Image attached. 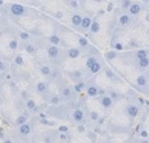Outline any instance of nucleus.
Wrapping results in <instances>:
<instances>
[{"label": "nucleus", "mask_w": 149, "mask_h": 143, "mask_svg": "<svg viewBox=\"0 0 149 143\" xmlns=\"http://www.w3.org/2000/svg\"><path fill=\"white\" fill-rule=\"evenodd\" d=\"M9 12L16 17H24V16H27L29 8L24 7L22 4H18V3H12L9 5Z\"/></svg>", "instance_id": "1"}, {"label": "nucleus", "mask_w": 149, "mask_h": 143, "mask_svg": "<svg viewBox=\"0 0 149 143\" xmlns=\"http://www.w3.org/2000/svg\"><path fill=\"white\" fill-rule=\"evenodd\" d=\"M125 113H126V116H127L128 118H136V117L139 116V113H140V108L137 107L136 104H132V103H130V104L126 105Z\"/></svg>", "instance_id": "2"}, {"label": "nucleus", "mask_w": 149, "mask_h": 143, "mask_svg": "<svg viewBox=\"0 0 149 143\" xmlns=\"http://www.w3.org/2000/svg\"><path fill=\"white\" fill-rule=\"evenodd\" d=\"M100 104H101V107L105 108V109H110L114 104V100L111 99V96L109 95V94L108 95L104 94V95H101V98H100Z\"/></svg>", "instance_id": "3"}, {"label": "nucleus", "mask_w": 149, "mask_h": 143, "mask_svg": "<svg viewBox=\"0 0 149 143\" xmlns=\"http://www.w3.org/2000/svg\"><path fill=\"white\" fill-rule=\"evenodd\" d=\"M71 118H73L74 122H77V124H82V122H84V111L81 109V108H77V109H74L73 114H71Z\"/></svg>", "instance_id": "4"}, {"label": "nucleus", "mask_w": 149, "mask_h": 143, "mask_svg": "<svg viewBox=\"0 0 149 143\" xmlns=\"http://www.w3.org/2000/svg\"><path fill=\"white\" fill-rule=\"evenodd\" d=\"M143 11V5H141V3H139V1H135V3H132V4L130 5V8L127 9V12L131 14V16H137V14H140V12Z\"/></svg>", "instance_id": "5"}, {"label": "nucleus", "mask_w": 149, "mask_h": 143, "mask_svg": "<svg viewBox=\"0 0 149 143\" xmlns=\"http://www.w3.org/2000/svg\"><path fill=\"white\" fill-rule=\"evenodd\" d=\"M136 85L143 88H149V81H148L147 74H139L136 77Z\"/></svg>", "instance_id": "6"}, {"label": "nucleus", "mask_w": 149, "mask_h": 143, "mask_svg": "<svg viewBox=\"0 0 149 143\" xmlns=\"http://www.w3.org/2000/svg\"><path fill=\"white\" fill-rule=\"evenodd\" d=\"M82 20H83V16L81 13H74L70 18V24L73 27H81V24H82Z\"/></svg>", "instance_id": "7"}, {"label": "nucleus", "mask_w": 149, "mask_h": 143, "mask_svg": "<svg viewBox=\"0 0 149 143\" xmlns=\"http://www.w3.org/2000/svg\"><path fill=\"white\" fill-rule=\"evenodd\" d=\"M47 55L49 59H57V57L60 56V50L57 46L54 44H51L49 47L47 48Z\"/></svg>", "instance_id": "8"}, {"label": "nucleus", "mask_w": 149, "mask_h": 143, "mask_svg": "<svg viewBox=\"0 0 149 143\" xmlns=\"http://www.w3.org/2000/svg\"><path fill=\"white\" fill-rule=\"evenodd\" d=\"M31 131H33V128H31V125L27 124V122L24 125H21V126H18V133H19V135H22V137L30 135Z\"/></svg>", "instance_id": "9"}, {"label": "nucleus", "mask_w": 149, "mask_h": 143, "mask_svg": "<svg viewBox=\"0 0 149 143\" xmlns=\"http://www.w3.org/2000/svg\"><path fill=\"white\" fill-rule=\"evenodd\" d=\"M118 24L121 26H128L131 24V14L130 13H123L119 16L118 18Z\"/></svg>", "instance_id": "10"}, {"label": "nucleus", "mask_w": 149, "mask_h": 143, "mask_svg": "<svg viewBox=\"0 0 149 143\" xmlns=\"http://www.w3.org/2000/svg\"><path fill=\"white\" fill-rule=\"evenodd\" d=\"M73 93H75L74 87H70V86H65L61 90V96L65 99H71L73 98Z\"/></svg>", "instance_id": "11"}, {"label": "nucleus", "mask_w": 149, "mask_h": 143, "mask_svg": "<svg viewBox=\"0 0 149 143\" xmlns=\"http://www.w3.org/2000/svg\"><path fill=\"white\" fill-rule=\"evenodd\" d=\"M92 17L91 16H84L83 17V20H82V24H81V27H82V30H90V27H91V25H92Z\"/></svg>", "instance_id": "12"}, {"label": "nucleus", "mask_w": 149, "mask_h": 143, "mask_svg": "<svg viewBox=\"0 0 149 143\" xmlns=\"http://www.w3.org/2000/svg\"><path fill=\"white\" fill-rule=\"evenodd\" d=\"M81 55H82L81 50L77 48V47H71V48L68 50V57L69 59H78V57H81Z\"/></svg>", "instance_id": "13"}, {"label": "nucleus", "mask_w": 149, "mask_h": 143, "mask_svg": "<svg viewBox=\"0 0 149 143\" xmlns=\"http://www.w3.org/2000/svg\"><path fill=\"white\" fill-rule=\"evenodd\" d=\"M137 68L140 70H147L149 69V56L148 57H143V59L137 60Z\"/></svg>", "instance_id": "14"}, {"label": "nucleus", "mask_w": 149, "mask_h": 143, "mask_svg": "<svg viewBox=\"0 0 149 143\" xmlns=\"http://www.w3.org/2000/svg\"><path fill=\"white\" fill-rule=\"evenodd\" d=\"M99 87H97L96 85H90L87 86V95L90 96V98H96L97 95H99Z\"/></svg>", "instance_id": "15"}, {"label": "nucleus", "mask_w": 149, "mask_h": 143, "mask_svg": "<svg viewBox=\"0 0 149 143\" xmlns=\"http://www.w3.org/2000/svg\"><path fill=\"white\" fill-rule=\"evenodd\" d=\"M100 30H101V25H100L99 20L95 18L92 21V25H91V27H90V33L91 34H97Z\"/></svg>", "instance_id": "16"}, {"label": "nucleus", "mask_w": 149, "mask_h": 143, "mask_svg": "<svg viewBox=\"0 0 149 143\" xmlns=\"http://www.w3.org/2000/svg\"><path fill=\"white\" fill-rule=\"evenodd\" d=\"M105 76L108 77L110 81H113V82H118L119 79H118V77H117V74L114 73L113 70L110 69V68H105Z\"/></svg>", "instance_id": "17"}, {"label": "nucleus", "mask_w": 149, "mask_h": 143, "mask_svg": "<svg viewBox=\"0 0 149 143\" xmlns=\"http://www.w3.org/2000/svg\"><path fill=\"white\" fill-rule=\"evenodd\" d=\"M35 88H36V93H39V94H45L48 91V85L45 83V82H38L35 86Z\"/></svg>", "instance_id": "18"}, {"label": "nucleus", "mask_w": 149, "mask_h": 143, "mask_svg": "<svg viewBox=\"0 0 149 143\" xmlns=\"http://www.w3.org/2000/svg\"><path fill=\"white\" fill-rule=\"evenodd\" d=\"M25 51L29 53V55H36V46H34L33 43H25Z\"/></svg>", "instance_id": "19"}, {"label": "nucleus", "mask_w": 149, "mask_h": 143, "mask_svg": "<svg viewBox=\"0 0 149 143\" xmlns=\"http://www.w3.org/2000/svg\"><path fill=\"white\" fill-rule=\"evenodd\" d=\"M39 72H40V74L43 77H49L52 74V69H51L49 65H42Z\"/></svg>", "instance_id": "20"}, {"label": "nucleus", "mask_w": 149, "mask_h": 143, "mask_svg": "<svg viewBox=\"0 0 149 143\" xmlns=\"http://www.w3.org/2000/svg\"><path fill=\"white\" fill-rule=\"evenodd\" d=\"M26 108L29 111H31V112H36V111H38V105H36V103L34 102L33 99L26 100Z\"/></svg>", "instance_id": "21"}, {"label": "nucleus", "mask_w": 149, "mask_h": 143, "mask_svg": "<svg viewBox=\"0 0 149 143\" xmlns=\"http://www.w3.org/2000/svg\"><path fill=\"white\" fill-rule=\"evenodd\" d=\"M26 122H27V117L25 116V114H19L16 118V121H14V125H16V126H21V125L26 124Z\"/></svg>", "instance_id": "22"}, {"label": "nucleus", "mask_w": 149, "mask_h": 143, "mask_svg": "<svg viewBox=\"0 0 149 143\" xmlns=\"http://www.w3.org/2000/svg\"><path fill=\"white\" fill-rule=\"evenodd\" d=\"M84 88H86V82H84V81H78L75 85H74V90H75L77 94L82 93Z\"/></svg>", "instance_id": "23"}, {"label": "nucleus", "mask_w": 149, "mask_h": 143, "mask_svg": "<svg viewBox=\"0 0 149 143\" xmlns=\"http://www.w3.org/2000/svg\"><path fill=\"white\" fill-rule=\"evenodd\" d=\"M48 42L51 43V44H60V42H61V38H60V35H57V34H52V35H49V38H48Z\"/></svg>", "instance_id": "24"}, {"label": "nucleus", "mask_w": 149, "mask_h": 143, "mask_svg": "<svg viewBox=\"0 0 149 143\" xmlns=\"http://www.w3.org/2000/svg\"><path fill=\"white\" fill-rule=\"evenodd\" d=\"M101 68H102V65L100 64L99 61H96L95 64H93L88 70H90V73H91V74H96V73H99V72L101 70Z\"/></svg>", "instance_id": "25"}, {"label": "nucleus", "mask_w": 149, "mask_h": 143, "mask_svg": "<svg viewBox=\"0 0 149 143\" xmlns=\"http://www.w3.org/2000/svg\"><path fill=\"white\" fill-rule=\"evenodd\" d=\"M8 48L10 51H13V52H16L18 50V41L17 39H10L9 43H8Z\"/></svg>", "instance_id": "26"}, {"label": "nucleus", "mask_w": 149, "mask_h": 143, "mask_svg": "<svg viewBox=\"0 0 149 143\" xmlns=\"http://www.w3.org/2000/svg\"><path fill=\"white\" fill-rule=\"evenodd\" d=\"M135 56H136V60H140V59H143V57H148L149 52L147 50H137L135 52Z\"/></svg>", "instance_id": "27"}, {"label": "nucleus", "mask_w": 149, "mask_h": 143, "mask_svg": "<svg viewBox=\"0 0 149 143\" xmlns=\"http://www.w3.org/2000/svg\"><path fill=\"white\" fill-rule=\"evenodd\" d=\"M97 61L96 60V57L95 56H92V55H90L87 57V60H86V67H87V69H90L91 67H92L93 64H95V62Z\"/></svg>", "instance_id": "28"}, {"label": "nucleus", "mask_w": 149, "mask_h": 143, "mask_svg": "<svg viewBox=\"0 0 149 143\" xmlns=\"http://www.w3.org/2000/svg\"><path fill=\"white\" fill-rule=\"evenodd\" d=\"M78 43H79V46H81L82 48H88V46H90L88 39L84 38V36H79V38H78Z\"/></svg>", "instance_id": "29"}, {"label": "nucleus", "mask_w": 149, "mask_h": 143, "mask_svg": "<svg viewBox=\"0 0 149 143\" xmlns=\"http://www.w3.org/2000/svg\"><path fill=\"white\" fill-rule=\"evenodd\" d=\"M14 64L16 65H18V67H22V65L25 64V61H24V57H22L21 55H14Z\"/></svg>", "instance_id": "30"}, {"label": "nucleus", "mask_w": 149, "mask_h": 143, "mask_svg": "<svg viewBox=\"0 0 149 143\" xmlns=\"http://www.w3.org/2000/svg\"><path fill=\"white\" fill-rule=\"evenodd\" d=\"M18 36H19V39H22L24 42L30 41V34L26 33V31H19V33H18Z\"/></svg>", "instance_id": "31"}, {"label": "nucleus", "mask_w": 149, "mask_h": 143, "mask_svg": "<svg viewBox=\"0 0 149 143\" xmlns=\"http://www.w3.org/2000/svg\"><path fill=\"white\" fill-rule=\"evenodd\" d=\"M60 102H61V98H60V95H53L52 98L49 99V104H52V105L60 104Z\"/></svg>", "instance_id": "32"}, {"label": "nucleus", "mask_w": 149, "mask_h": 143, "mask_svg": "<svg viewBox=\"0 0 149 143\" xmlns=\"http://www.w3.org/2000/svg\"><path fill=\"white\" fill-rule=\"evenodd\" d=\"M117 57V52L116 51H109V52L105 53V59L108 60V61H110V60H114Z\"/></svg>", "instance_id": "33"}, {"label": "nucleus", "mask_w": 149, "mask_h": 143, "mask_svg": "<svg viewBox=\"0 0 149 143\" xmlns=\"http://www.w3.org/2000/svg\"><path fill=\"white\" fill-rule=\"evenodd\" d=\"M131 4H132V1H131V0H122V1H121V8H122V9H125V11H127L128 8H130Z\"/></svg>", "instance_id": "34"}, {"label": "nucleus", "mask_w": 149, "mask_h": 143, "mask_svg": "<svg viewBox=\"0 0 149 143\" xmlns=\"http://www.w3.org/2000/svg\"><path fill=\"white\" fill-rule=\"evenodd\" d=\"M70 76H73V77H71L73 79H78V78L81 79L82 77H83V73H82L81 70H77V72H73V73H70Z\"/></svg>", "instance_id": "35"}, {"label": "nucleus", "mask_w": 149, "mask_h": 143, "mask_svg": "<svg viewBox=\"0 0 149 143\" xmlns=\"http://www.w3.org/2000/svg\"><path fill=\"white\" fill-rule=\"evenodd\" d=\"M90 117H91V120H92V121H99V118H100V114L97 113L96 111H91Z\"/></svg>", "instance_id": "36"}, {"label": "nucleus", "mask_w": 149, "mask_h": 143, "mask_svg": "<svg viewBox=\"0 0 149 143\" xmlns=\"http://www.w3.org/2000/svg\"><path fill=\"white\" fill-rule=\"evenodd\" d=\"M39 122L43 125H47V126H51V125H53V122L52 121H49V120H47L45 117H42L40 120H39Z\"/></svg>", "instance_id": "37"}, {"label": "nucleus", "mask_w": 149, "mask_h": 143, "mask_svg": "<svg viewBox=\"0 0 149 143\" xmlns=\"http://www.w3.org/2000/svg\"><path fill=\"white\" fill-rule=\"evenodd\" d=\"M69 7L73 8V9H78L79 4H78V1H77V0H70V1H69Z\"/></svg>", "instance_id": "38"}, {"label": "nucleus", "mask_w": 149, "mask_h": 143, "mask_svg": "<svg viewBox=\"0 0 149 143\" xmlns=\"http://www.w3.org/2000/svg\"><path fill=\"white\" fill-rule=\"evenodd\" d=\"M109 95L111 96V99H113V100L119 99V94L117 93V91H114V90H109Z\"/></svg>", "instance_id": "39"}, {"label": "nucleus", "mask_w": 149, "mask_h": 143, "mask_svg": "<svg viewBox=\"0 0 149 143\" xmlns=\"http://www.w3.org/2000/svg\"><path fill=\"white\" fill-rule=\"evenodd\" d=\"M7 69H8V64L0 60V72H5Z\"/></svg>", "instance_id": "40"}, {"label": "nucleus", "mask_w": 149, "mask_h": 143, "mask_svg": "<svg viewBox=\"0 0 149 143\" xmlns=\"http://www.w3.org/2000/svg\"><path fill=\"white\" fill-rule=\"evenodd\" d=\"M58 131L60 133H69V128L65 125H61V126H58Z\"/></svg>", "instance_id": "41"}, {"label": "nucleus", "mask_w": 149, "mask_h": 143, "mask_svg": "<svg viewBox=\"0 0 149 143\" xmlns=\"http://www.w3.org/2000/svg\"><path fill=\"white\" fill-rule=\"evenodd\" d=\"M113 48L117 51H122L123 50V44L122 43H116V44H113Z\"/></svg>", "instance_id": "42"}, {"label": "nucleus", "mask_w": 149, "mask_h": 143, "mask_svg": "<svg viewBox=\"0 0 149 143\" xmlns=\"http://www.w3.org/2000/svg\"><path fill=\"white\" fill-rule=\"evenodd\" d=\"M77 131H78V133H81V134H83V133H86V128L83 126V125L79 124L78 126H77Z\"/></svg>", "instance_id": "43"}, {"label": "nucleus", "mask_w": 149, "mask_h": 143, "mask_svg": "<svg viewBox=\"0 0 149 143\" xmlns=\"http://www.w3.org/2000/svg\"><path fill=\"white\" fill-rule=\"evenodd\" d=\"M68 133H60V139H61V141H68L69 139V137L66 135Z\"/></svg>", "instance_id": "44"}, {"label": "nucleus", "mask_w": 149, "mask_h": 143, "mask_svg": "<svg viewBox=\"0 0 149 143\" xmlns=\"http://www.w3.org/2000/svg\"><path fill=\"white\" fill-rule=\"evenodd\" d=\"M140 137H143V138H148V131L145 130V129L140 130Z\"/></svg>", "instance_id": "45"}, {"label": "nucleus", "mask_w": 149, "mask_h": 143, "mask_svg": "<svg viewBox=\"0 0 149 143\" xmlns=\"http://www.w3.org/2000/svg\"><path fill=\"white\" fill-rule=\"evenodd\" d=\"M62 16H64V13H62L61 11H60V12H56V13H54V17H56V18H62Z\"/></svg>", "instance_id": "46"}, {"label": "nucleus", "mask_w": 149, "mask_h": 143, "mask_svg": "<svg viewBox=\"0 0 149 143\" xmlns=\"http://www.w3.org/2000/svg\"><path fill=\"white\" fill-rule=\"evenodd\" d=\"M4 135V131H3V129H0V137Z\"/></svg>", "instance_id": "47"}, {"label": "nucleus", "mask_w": 149, "mask_h": 143, "mask_svg": "<svg viewBox=\"0 0 149 143\" xmlns=\"http://www.w3.org/2000/svg\"><path fill=\"white\" fill-rule=\"evenodd\" d=\"M3 4H4V0H0V7H1Z\"/></svg>", "instance_id": "48"}, {"label": "nucleus", "mask_w": 149, "mask_h": 143, "mask_svg": "<svg viewBox=\"0 0 149 143\" xmlns=\"http://www.w3.org/2000/svg\"><path fill=\"white\" fill-rule=\"evenodd\" d=\"M1 104H3V99L0 98V107H1Z\"/></svg>", "instance_id": "49"}, {"label": "nucleus", "mask_w": 149, "mask_h": 143, "mask_svg": "<svg viewBox=\"0 0 149 143\" xmlns=\"http://www.w3.org/2000/svg\"><path fill=\"white\" fill-rule=\"evenodd\" d=\"M1 36H3V31L0 30V38H1Z\"/></svg>", "instance_id": "50"}, {"label": "nucleus", "mask_w": 149, "mask_h": 143, "mask_svg": "<svg viewBox=\"0 0 149 143\" xmlns=\"http://www.w3.org/2000/svg\"><path fill=\"white\" fill-rule=\"evenodd\" d=\"M147 77H148V81H149V72H148V73H147Z\"/></svg>", "instance_id": "51"}, {"label": "nucleus", "mask_w": 149, "mask_h": 143, "mask_svg": "<svg viewBox=\"0 0 149 143\" xmlns=\"http://www.w3.org/2000/svg\"><path fill=\"white\" fill-rule=\"evenodd\" d=\"M143 1H145V3H149V0H143Z\"/></svg>", "instance_id": "52"}, {"label": "nucleus", "mask_w": 149, "mask_h": 143, "mask_svg": "<svg viewBox=\"0 0 149 143\" xmlns=\"http://www.w3.org/2000/svg\"><path fill=\"white\" fill-rule=\"evenodd\" d=\"M95 1H102V0H95Z\"/></svg>", "instance_id": "53"}, {"label": "nucleus", "mask_w": 149, "mask_h": 143, "mask_svg": "<svg viewBox=\"0 0 149 143\" xmlns=\"http://www.w3.org/2000/svg\"><path fill=\"white\" fill-rule=\"evenodd\" d=\"M83 1H88V0H83Z\"/></svg>", "instance_id": "54"}, {"label": "nucleus", "mask_w": 149, "mask_h": 143, "mask_svg": "<svg viewBox=\"0 0 149 143\" xmlns=\"http://www.w3.org/2000/svg\"><path fill=\"white\" fill-rule=\"evenodd\" d=\"M148 36H149V30H148Z\"/></svg>", "instance_id": "55"}, {"label": "nucleus", "mask_w": 149, "mask_h": 143, "mask_svg": "<svg viewBox=\"0 0 149 143\" xmlns=\"http://www.w3.org/2000/svg\"><path fill=\"white\" fill-rule=\"evenodd\" d=\"M148 8H149V3H148Z\"/></svg>", "instance_id": "56"}]
</instances>
